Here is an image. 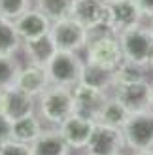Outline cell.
I'll use <instances>...</instances> for the list:
<instances>
[{
  "instance_id": "12",
  "label": "cell",
  "mask_w": 153,
  "mask_h": 155,
  "mask_svg": "<svg viewBox=\"0 0 153 155\" xmlns=\"http://www.w3.org/2000/svg\"><path fill=\"white\" fill-rule=\"evenodd\" d=\"M95 125L96 123L93 119L72 114L66 121H63L59 125V133L63 134V138L72 150H81V148H87L89 138L95 130Z\"/></svg>"
},
{
  "instance_id": "36",
  "label": "cell",
  "mask_w": 153,
  "mask_h": 155,
  "mask_svg": "<svg viewBox=\"0 0 153 155\" xmlns=\"http://www.w3.org/2000/svg\"><path fill=\"white\" fill-rule=\"evenodd\" d=\"M117 155H123V153H117Z\"/></svg>"
},
{
  "instance_id": "1",
  "label": "cell",
  "mask_w": 153,
  "mask_h": 155,
  "mask_svg": "<svg viewBox=\"0 0 153 155\" xmlns=\"http://www.w3.org/2000/svg\"><path fill=\"white\" fill-rule=\"evenodd\" d=\"M85 49H87L85 63L91 64V66L113 72L123 63V51H121L119 38L116 34H112L110 30H106V28H104V32L98 34L96 38L89 36V42L85 45Z\"/></svg>"
},
{
  "instance_id": "3",
  "label": "cell",
  "mask_w": 153,
  "mask_h": 155,
  "mask_svg": "<svg viewBox=\"0 0 153 155\" xmlns=\"http://www.w3.org/2000/svg\"><path fill=\"white\" fill-rule=\"evenodd\" d=\"M40 114L51 125H60L74 114V97L72 89L60 87V85H49L40 97Z\"/></svg>"
},
{
  "instance_id": "7",
  "label": "cell",
  "mask_w": 153,
  "mask_h": 155,
  "mask_svg": "<svg viewBox=\"0 0 153 155\" xmlns=\"http://www.w3.org/2000/svg\"><path fill=\"white\" fill-rule=\"evenodd\" d=\"M72 97H74V114L81 115V117H87V119H93L96 123V117L100 114L102 106L106 102V91L93 87L89 83H76L72 87Z\"/></svg>"
},
{
  "instance_id": "22",
  "label": "cell",
  "mask_w": 153,
  "mask_h": 155,
  "mask_svg": "<svg viewBox=\"0 0 153 155\" xmlns=\"http://www.w3.org/2000/svg\"><path fill=\"white\" fill-rule=\"evenodd\" d=\"M74 2L76 0H38V10L53 23L64 17H72Z\"/></svg>"
},
{
  "instance_id": "16",
  "label": "cell",
  "mask_w": 153,
  "mask_h": 155,
  "mask_svg": "<svg viewBox=\"0 0 153 155\" xmlns=\"http://www.w3.org/2000/svg\"><path fill=\"white\" fill-rule=\"evenodd\" d=\"M30 146H32V155H70L72 151L63 134L59 133V129L42 130V134Z\"/></svg>"
},
{
  "instance_id": "9",
  "label": "cell",
  "mask_w": 153,
  "mask_h": 155,
  "mask_svg": "<svg viewBox=\"0 0 153 155\" xmlns=\"http://www.w3.org/2000/svg\"><path fill=\"white\" fill-rule=\"evenodd\" d=\"M123 146H125V138L121 129H113V127L96 123L85 150L95 155H117L121 153Z\"/></svg>"
},
{
  "instance_id": "24",
  "label": "cell",
  "mask_w": 153,
  "mask_h": 155,
  "mask_svg": "<svg viewBox=\"0 0 153 155\" xmlns=\"http://www.w3.org/2000/svg\"><path fill=\"white\" fill-rule=\"evenodd\" d=\"M19 70L21 64L15 55H0V89L13 87Z\"/></svg>"
},
{
  "instance_id": "17",
  "label": "cell",
  "mask_w": 153,
  "mask_h": 155,
  "mask_svg": "<svg viewBox=\"0 0 153 155\" xmlns=\"http://www.w3.org/2000/svg\"><path fill=\"white\" fill-rule=\"evenodd\" d=\"M23 49H25V55L28 57L30 64L45 66L51 61V57L55 55L57 45L53 44L49 34H44L40 38H34V40L23 42Z\"/></svg>"
},
{
  "instance_id": "28",
  "label": "cell",
  "mask_w": 153,
  "mask_h": 155,
  "mask_svg": "<svg viewBox=\"0 0 153 155\" xmlns=\"http://www.w3.org/2000/svg\"><path fill=\"white\" fill-rule=\"evenodd\" d=\"M136 4H138L144 17H153V0H136Z\"/></svg>"
},
{
  "instance_id": "27",
  "label": "cell",
  "mask_w": 153,
  "mask_h": 155,
  "mask_svg": "<svg viewBox=\"0 0 153 155\" xmlns=\"http://www.w3.org/2000/svg\"><path fill=\"white\" fill-rule=\"evenodd\" d=\"M11 125L13 123L8 119L4 114H0V144L11 140Z\"/></svg>"
},
{
  "instance_id": "35",
  "label": "cell",
  "mask_w": 153,
  "mask_h": 155,
  "mask_svg": "<svg viewBox=\"0 0 153 155\" xmlns=\"http://www.w3.org/2000/svg\"><path fill=\"white\" fill-rule=\"evenodd\" d=\"M83 155H95V153H89V151H85V153H83Z\"/></svg>"
},
{
  "instance_id": "19",
  "label": "cell",
  "mask_w": 153,
  "mask_h": 155,
  "mask_svg": "<svg viewBox=\"0 0 153 155\" xmlns=\"http://www.w3.org/2000/svg\"><path fill=\"white\" fill-rule=\"evenodd\" d=\"M11 138L17 142H25V144H32L38 136L42 134V125L38 115H27V117H21L17 121H11Z\"/></svg>"
},
{
  "instance_id": "21",
  "label": "cell",
  "mask_w": 153,
  "mask_h": 155,
  "mask_svg": "<svg viewBox=\"0 0 153 155\" xmlns=\"http://www.w3.org/2000/svg\"><path fill=\"white\" fill-rule=\"evenodd\" d=\"M142 64L131 63V61H123L116 70H113V87H119V85H129V83H138L146 80V74H144Z\"/></svg>"
},
{
  "instance_id": "23",
  "label": "cell",
  "mask_w": 153,
  "mask_h": 155,
  "mask_svg": "<svg viewBox=\"0 0 153 155\" xmlns=\"http://www.w3.org/2000/svg\"><path fill=\"white\" fill-rule=\"evenodd\" d=\"M83 83H89L93 87H98L102 91H108L110 87H113V72L102 70V68L91 66L85 63V68H83V76H81Z\"/></svg>"
},
{
  "instance_id": "33",
  "label": "cell",
  "mask_w": 153,
  "mask_h": 155,
  "mask_svg": "<svg viewBox=\"0 0 153 155\" xmlns=\"http://www.w3.org/2000/svg\"><path fill=\"white\" fill-rule=\"evenodd\" d=\"M149 66L153 68V55H151V59H149Z\"/></svg>"
},
{
  "instance_id": "13",
  "label": "cell",
  "mask_w": 153,
  "mask_h": 155,
  "mask_svg": "<svg viewBox=\"0 0 153 155\" xmlns=\"http://www.w3.org/2000/svg\"><path fill=\"white\" fill-rule=\"evenodd\" d=\"M13 23H15V28H17L23 42H28V40L40 38L44 34H49V28H51V21L40 10H28L21 17L15 19Z\"/></svg>"
},
{
  "instance_id": "11",
  "label": "cell",
  "mask_w": 153,
  "mask_h": 155,
  "mask_svg": "<svg viewBox=\"0 0 153 155\" xmlns=\"http://www.w3.org/2000/svg\"><path fill=\"white\" fill-rule=\"evenodd\" d=\"M116 89V97L121 104L131 114L151 110V85L144 80L138 83H129V85H119Z\"/></svg>"
},
{
  "instance_id": "4",
  "label": "cell",
  "mask_w": 153,
  "mask_h": 155,
  "mask_svg": "<svg viewBox=\"0 0 153 155\" xmlns=\"http://www.w3.org/2000/svg\"><path fill=\"white\" fill-rule=\"evenodd\" d=\"M117 38L123 51V61H131L142 66L149 64V59L153 55V36L148 27L136 25L121 32Z\"/></svg>"
},
{
  "instance_id": "18",
  "label": "cell",
  "mask_w": 153,
  "mask_h": 155,
  "mask_svg": "<svg viewBox=\"0 0 153 155\" xmlns=\"http://www.w3.org/2000/svg\"><path fill=\"white\" fill-rule=\"evenodd\" d=\"M129 117H131V112H129L116 97H108L104 106H102V110H100V114H98V117H96V123L113 127V129H123Z\"/></svg>"
},
{
  "instance_id": "2",
  "label": "cell",
  "mask_w": 153,
  "mask_h": 155,
  "mask_svg": "<svg viewBox=\"0 0 153 155\" xmlns=\"http://www.w3.org/2000/svg\"><path fill=\"white\" fill-rule=\"evenodd\" d=\"M83 68H85V63L74 51H63V49H57L51 61L45 64L49 83L68 89H72L76 83L81 81Z\"/></svg>"
},
{
  "instance_id": "26",
  "label": "cell",
  "mask_w": 153,
  "mask_h": 155,
  "mask_svg": "<svg viewBox=\"0 0 153 155\" xmlns=\"http://www.w3.org/2000/svg\"><path fill=\"white\" fill-rule=\"evenodd\" d=\"M0 155H32V146L11 138V140L0 144Z\"/></svg>"
},
{
  "instance_id": "15",
  "label": "cell",
  "mask_w": 153,
  "mask_h": 155,
  "mask_svg": "<svg viewBox=\"0 0 153 155\" xmlns=\"http://www.w3.org/2000/svg\"><path fill=\"white\" fill-rule=\"evenodd\" d=\"M34 108H36V97L17 89L15 85L6 89V110H4V115L10 121H17L21 117L32 115Z\"/></svg>"
},
{
  "instance_id": "29",
  "label": "cell",
  "mask_w": 153,
  "mask_h": 155,
  "mask_svg": "<svg viewBox=\"0 0 153 155\" xmlns=\"http://www.w3.org/2000/svg\"><path fill=\"white\" fill-rule=\"evenodd\" d=\"M6 110V89H0V114Z\"/></svg>"
},
{
  "instance_id": "31",
  "label": "cell",
  "mask_w": 153,
  "mask_h": 155,
  "mask_svg": "<svg viewBox=\"0 0 153 155\" xmlns=\"http://www.w3.org/2000/svg\"><path fill=\"white\" fill-rule=\"evenodd\" d=\"M148 28H149V32H151V36H153V17H151V21H149V27H148Z\"/></svg>"
},
{
  "instance_id": "20",
  "label": "cell",
  "mask_w": 153,
  "mask_h": 155,
  "mask_svg": "<svg viewBox=\"0 0 153 155\" xmlns=\"http://www.w3.org/2000/svg\"><path fill=\"white\" fill-rule=\"evenodd\" d=\"M23 48V40L15 28V23L0 17V55H15Z\"/></svg>"
},
{
  "instance_id": "5",
  "label": "cell",
  "mask_w": 153,
  "mask_h": 155,
  "mask_svg": "<svg viewBox=\"0 0 153 155\" xmlns=\"http://www.w3.org/2000/svg\"><path fill=\"white\" fill-rule=\"evenodd\" d=\"M49 36H51L53 44L57 45V49L74 51V53L83 49L89 42V30L74 17L53 21L51 28H49Z\"/></svg>"
},
{
  "instance_id": "34",
  "label": "cell",
  "mask_w": 153,
  "mask_h": 155,
  "mask_svg": "<svg viewBox=\"0 0 153 155\" xmlns=\"http://www.w3.org/2000/svg\"><path fill=\"white\" fill-rule=\"evenodd\" d=\"M104 2H117V0H104Z\"/></svg>"
},
{
  "instance_id": "30",
  "label": "cell",
  "mask_w": 153,
  "mask_h": 155,
  "mask_svg": "<svg viewBox=\"0 0 153 155\" xmlns=\"http://www.w3.org/2000/svg\"><path fill=\"white\" fill-rule=\"evenodd\" d=\"M134 155H153V150H144V151H136Z\"/></svg>"
},
{
  "instance_id": "32",
  "label": "cell",
  "mask_w": 153,
  "mask_h": 155,
  "mask_svg": "<svg viewBox=\"0 0 153 155\" xmlns=\"http://www.w3.org/2000/svg\"><path fill=\"white\" fill-rule=\"evenodd\" d=\"M151 110H153V85H151Z\"/></svg>"
},
{
  "instance_id": "10",
  "label": "cell",
  "mask_w": 153,
  "mask_h": 155,
  "mask_svg": "<svg viewBox=\"0 0 153 155\" xmlns=\"http://www.w3.org/2000/svg\"><path fill=\"white\" fill-rule=\"evenodd\" d=\"M72 17L78 23H81L89 32L96 28H106L108 2H104V0H76Z\"/></svg>"
},
{
  "instance_id": "6",
  "label": "cell",
  "mask_w": 153,
  "mask_h": 155,
  "mask_svg": "<svg viewBox=\"0 0 153 155\" xmlns=\"http://www.w3.org/2000/svg\"><path fill=\"white\" fill-rule=\"evenodd\" d=\"M123 130L125 146L134 151L153 150V110L131 114Z\"/></svg>"
},
{
  "instance_id": "8",
  "label": "cell",
  "mask_w": 153,
  "mask_h": 155,
  "mask_svg": "<svg viewBox=\"0 0 153 155\" xmlns=\"http://www.w3.org/2000/svg\"><path fill=\"white\" fill-rule=\"evenodd\" d=\"M142 12L136 0H117V2H108V23L106 30L112 34L119 36L121 32L140 25L142 21Z\"/></svg>"
},
{
  "instance_id": "25",
  "label": "cell",
  "mask_w": 153,
  "mask_h": 155,
  "mask_svg": "<svg viewBox=\"0 0 153 155\" xmlns=\"http://www.w3.org/2000/svg\"><path fill=\"white\" fill-rule=\"evenodd\" d=\"M30 0H0V17L15 21L25 12H28Z\"/></svg>"
},
{
  "instance_id": "14",
  "label": "cell",
  "mask_w": 153,
  "mask_h": 155,
  "mask_svg": "<svg viewBox=\"0 0 153 155\" xmlns=\"http://www.w3.org/2000/svg\"><path fill=\"white\" fill-rule=\"evenodd\" d=\"M49 85L51 83H49V76L45 66H36V64H28L25 68H21L17 74V80H15V87L32 97H40Z\"/></svg>"
}]
</instances>
